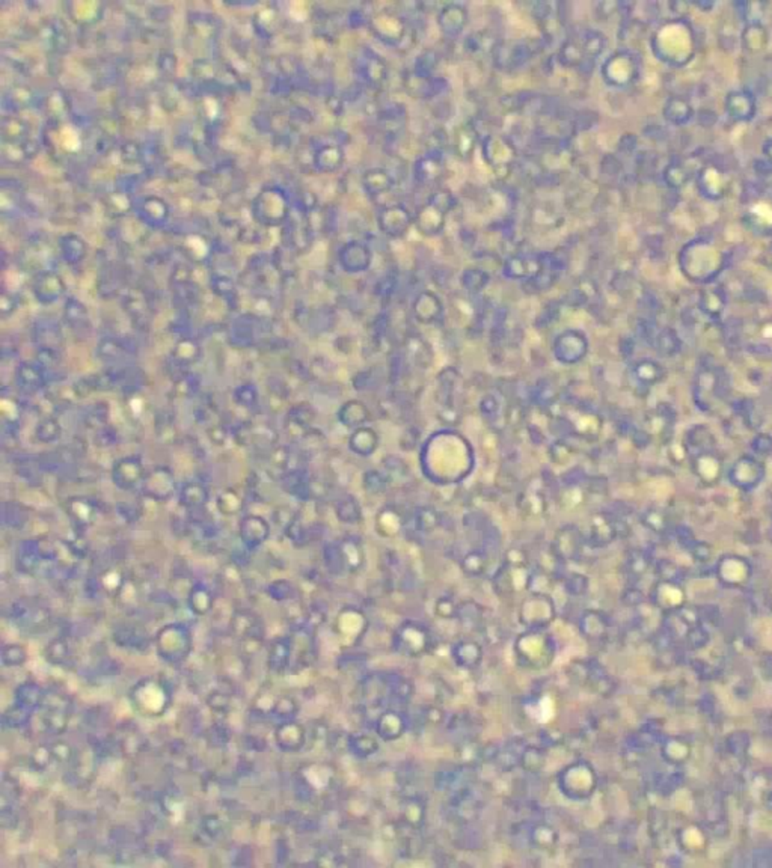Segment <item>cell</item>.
Here are the masks:
<instances>
[{
  "label": "cell",
  "mask_w": 772,
  "mask_h": 868,
  "mask_svg": "<svg viewBox=\"0 0 772 868\" xmlns=\"http://www.w3.org/2000/svg\"><path fill=\"white\" fill-rule=\"evenodd\" d=\"M421 463L435 484H455L469 475L473 454L467 439L453 432L435 433L426 442Z\"/></svg>",
  "instance_id": "6da1fadb"
},
{
  "label": "cell",
  "mask_w": 772,
  "mask_h": 868,
  "mask_svg": "<svg viewBox=\"0 0 772 868\" xmlns=\"http://www.w3.org/2000/svg\"><path fill=\"white\" fill-rule=\"evenodd\" d=\"M130 701L140 715L157 717L169 708L171 692L163 680L145 677L131 688Z\"/></svg>",
  "instance_id": "7a4b0ae2"
},
{
  "label": "cell",
  "mask_w": 772,
  "mask_h": 868,
  "mask_svg": "<svg viewBox=\"0 0 772 868\" xmlns=\"http://www.w3.org/2000/svg\"><path fill=\"white\" fill-rule=\"evenodd\" d=\"M156 648L163 661L169 663L183 662L192 650V635L189 629L177 622L166 624L156 635Z\"/></svg>",
  "instance_id": "3957f363"
},
{
  "label": "cell",
  "mask_w": 772,
  "mask_h": 868,
  "mask_svg": "<svg viewBox=\"0 0 772 868\" xmlns=\"http://www.w3.org/2000/svg\"><path fill=\"white\" fill-rule=\"evenodd\" d=\"M41 710L42 724L46 726L47 733L59 735L67 730L69 716H72L73 703L62 692L50 690L44 692Z\"/></svg>",
  "instance_id": "277c9868"
},
{
  "label": "cell",
  "mask_w": 772,
  "mask_h": 868,
  "mask_svg": "<svg viewBox=\"0 0 772 868\" xmlns=\"http://www.w3.org/2000/svg\"><path fill=\"white\" fill-rule=\"evenodd\" d=\"M451 196L448 192H439L430 201V204L419 208L417 214V225L421 232L433 235L439 232L445 222V214L451 208Z\"/></svg>",
  "instance_id": "5b68a950"
},
{
  "label": "cell",
  "mask_w": 772,
  "mask_h": 868,
  "mask_svg": "<svg viewBox=\"0 0 772 868\" xmlns=\"http://www.w3.org/2000/svg\"><path fill=\"white\" fill-rule=\"evenodd\" d=\"M589 350L587 337L579 330H566L557 337L552 352L558 362L572 365L582 361Z\"/></svg>",
  "instance_id": "8992f818"
},
{
  "label": "cell",
  "mask_w": 772,
  "mask_h": 868,
  "mask_svg": "<svg viewBox=\"0 0 772 868\" xmlns=\"http://www.w3.org/2000/svg\"><path fill=\"white\" fill-rule=\"evenodd\" d=\"M763 478H765V466L760 460L754 457H741L738 461L733 463L729 470V479L732 484L745 490V492L762 484Z\"/></svg>",
  "instance_id": "52a82bcc"
},
{
  "label": "cell",
  "mask_w": 772,
  "mask_h": 868,
  "mask_svg": "<svg viewBox=\"0 0 772 868\" xmlns=\"http://www.w3.org/2000/svg\"><path fill=\"white\" fill-rule=\"evenodd\" d=\"M142 488L144 493L154 501H168L177 490V484L169 469L157 468L145 473Z\"/></svg>",
  "instance_id": "ba28073f"
},
{
  "label": "cell",
  "mask_w": 772,
  "mask_h": 868,
  "mask_svg": "<svg viewBox=\"0 0 772 868\" xmlns=\"http://www.w3.org/2000/svg\"><path fill=\"white\" fill-rule=\"evenodd\" d=\"M546 270L545 258L537 255H514L504 264V273L512 279H534Z\"/></svg>",
  "instance_id": "9c48e42d"
},
{
  "label": "cell",
  "mask_w": 772,
  "mask_h": 868,
  "mask_svg": "<svg viewBox=\"0 0 772 868\" xmlns=\"http://www.w3.org/2000/svg\"><path fill=\"white\" fill-rule=\"evenodd\" d=\"M691 469L700 482L714 486L723 477V461L715 451H709L691 457Z\"/></svg>",
  "instance_id": "30bf717a"
},
{
  "label": "cell",
  "mask_w": 772,
  "mask_h": 868,
  "mask_svg": "<svg viewBox=\"0 0 772 868\" xmlns=\"http://www.w3.org/2000/svg\"><path fill=\"white\" fill-rule=\"evenodd\" d=\"M563 423L570 432L584 439H596L602 429V419L591 410H575L572 415L563 418Z\"/></svg>",
  "instance_id": "8fae6325"
},
{
  "label": "cell",
  "mask_w": 772,
  "mask_h": 868,
  "mask_svg": "<svg viewBox=\"0 0 772 868\" xmlns=\"http://www.w3.org/2000/svg\"><path fill=\"white\" fill-rule=\"evenodd\" d=\"M112 478L119 488L130 490L136 487L145 478L142 461L137 457H124L118 460L112 469Z\"/></svg>",
  "instance_id": "7c38bea8"
},
{
  "label": "cell",
  "mask_w": 772,
  "mask_h": 868,
  "mask_svg": "<svg viewBox=\"0 0 772 868\" xmlns=\"http://www.w3.org/2000/svg\"><path fill=\"white\" fill-rule=\"evenodd\" d=\"M306 740L305 729L297 724L294 719L292 721L279 722L275 730V742L276 747L284 752H297L303 748Z\"/></svg>",
  "instance_id": "4fadbf2b"
},
{
  "label": "cell",
  "mask_w": 772,
  "mask_h": 868,
  "mask_svg": "<svg viewBox=\"0 0 772 868\" xmlns=\"http://www.w3.org/2000/svg\"><path fill=\"white\" fill-rule=\"evenodd\" d=\"M11 620L24 629H38L47 622L49 612L37 603L17 602L11 606Z\"/></svg>",
  "instance_id": "5bb4252c"
},
{
  "label": "cell",
  "mask_w": 772,
  "mask_h": 868,
  "mask_svg": "<svg viewBox=\"0 0 772 868\" xmlns=\"http://www.w3.org/2000/svg\"><path fill=\"white\" fill-rule=\"evenodd\" d=\"M269 534L270 526L260 516H248L240 523V538L249 549L261 546L269 538Z\"/></svg>",
  "instance_id": "9a60e30c"
},
{
  "label": "cell",
  "mask_w": 772,
  "mask_h": 868,
  "mask_svg": "<svg viewBox=\"0 0 772 868\" xmlns=\"http://www.w3.org/2000/svg\"><path fill=\"white\" fill-rule=\"evenodd\" d=\"M231 629H233V633L239 639H243V641H246V643L261 641V636H262L261 622L255 615H253V613L248 611H239L234 613V617L231 620Z\"/></svg>",
  "instance_id": "2e32d148"
},
{
  "label": "cell",
  "mask_w": 772,
  "mask_h": 868,
  "mask_svg": "<svg viewBox=\"0 0 772 868\" xmlns=\"http://www.w3.org/2000/svg\"><path fill=\"white\" fill-rule=\"evenodd\" d=\"M414 314L419 323L432 324L442 314V303L433 293H421L414 303Z\"/></svg>",
  "instance_id": "e0dca14e"
},
{
  "label": "cell",
  "mask_w": 772,
  "mask_h": 868,
  "mask_svg": "<svg viewBox=\"0 0 772 868\" xmlns=\"http://www.w3.org/2000/svg\"><path fill=\"white\" fill-rule=\"evenodd\" d=\"M714 443H715L714 433L705 425L692 427L685 437V445H687L685 448H687V452L689 454V457H696V455L698 454L715 451L712 446Z\"/></svg>",
  "instance_id": "ac0fdd59"
},
{
  "label": "cell",
  "mask_w": 772,
  "mask_h": 868,
  "mask_svg": "<svg viewBox=\"0 0 772 868\" xmlns=\"http://www.w3.org/2000/svg\"><path fill=\"white\" fill-rule=\"evenodd\" d=\"M293 653V641L290 638H276L269 647L267 653V665L269 670L274 672H283L292 659Z\"/></svg>",
  "instance_id": "d6986e66"
},
{
  "label": "cell",
  "mask_w": 772,
  "mask_h": 868,
  "mask_svg": "<svg viewBox=\"0 0 772 868\" xmlns=\"http://www.w3.org/2000/svg\"><path fill=\"white\" fill-rule=\"evenodd\" d=\"M379 223L382 225V231L389 234V235H400L403 232H406L408 226L410 223V216L403 207H388L385 208L380 217H379Z\"/></svg>",
  "instance_id": "ffe728a7"
},
{
  "label": "cell",
  "mask_w": 772,
  "mask_h": 868,
  "mask_svg": "<svg viewBox=\"0 0 772 868\" xmlns=\"http://www.w3.org/2000/svg\"><path fill=\"white\" fill-rule=\"evenodd\" d=\"M349 446L356 455L368 457V455H371L377 450V446H379V436H377V433L370 427H365V425L359 427L355 429L353 434L350 436Z\"/></svg>",
  "instance_id": "44dd1931"
},
{
  "label": "cell",
  "mask_w": 772,
  "mask_h": 868,
  "mask_svg": "<svg viewBox=\"0 0 772 868\" xmlns=\"http://www.w3.org/2000/svg\"><path fill=\"white\" fill-rule=\"evenodd\" d=\"M113 641L122 648H128V650H135V652H142L148 647V635L139 627L121 626V627H117L115 632H113Z\"/></svg>",
  "instance_id": "7402d4cb"
},
{
  "label": "cell",
  "mask_w": 772,
  "mask_h": 868,
  "mask_svg": "<svg viewBox=\"0 0 772 868\" xmlns=\"http://www.w3.org/2000/svg\"><path fill=\"white\" fill-rule=\"evenodd\" d=\"M338 419H339V423L346 427L359 428V427H364L367 420L370 419V410H368V407L362 401L350 400V401H346L338 410Z\"/></svg>",
  "instance_id": "603a6c76"
},
{
  "label": "cell",
  "mask_w": 772,
  "mask_h": 868,
  "mask_svg": "<svg viewBox=\"0 0 772 868\" xmlns=\"http://www.w3.org/2000/svg\"><path fill=\"white\" fill-rule=\"evenodd\" d=\"M485 153L489 163L495 168H504L513 159V150L503 137H490L486 140Z\"/></svg>",
  "instance_id": "cb8c5ba5"
},
{
  "label": "cell",
  "mask_w": 772,
  "mask_h": 868,
  "mask_svg": "<svg viewBox=\"0 0 772 868\" xmlns=\"http://www.w3.org/2000/svg\"><path fill=\"white\" fill-rule=\"evenodd\" d=\"M459 380L460 375L453 368H446L437 375V393H439L444 407H454V395L458 391Z\"/></svg>",
  "instance_id": "d4e9b609"
},
{
  "label": "cell",
  "mask_w": 772,
  "mask_h": 868,
  "mask_svg": "<svg viewBox=\"0 0 772 868\" xmlns=\"http://www.w3.org/2000/svg\"><path fill=\"white\" fill-rule=\"evenodd\" d=\"M67 510H68L69 517H72V520L78 526V528H86V526H90L94 522L95 508L91 504L90 499H85V497L69 499Z\"/></svg>",
  "instance_id": "484cf974"
},
{
  "label": "cell",
  "mask_w": 772,
  "mask_h": 868,
  "mask_svg": "<svg viewBox=\"0 0 772 868\" xmlns=\"http://www.w3.org/2000/svg\"><path fill=\"white\" fill-rule=\"evenodd\" d=\"M42 699H44V692L37 683H33V681H26L15 690V703L24 708H28L32 713L37 708H41Z\"/></svg>",
  "instance_id": "4316f807"
},
{
  "label": "cell",
  "mask_w": 772,
  "mask_h": 868,
  "mask_svg": "<svg viewBox=\"0 0 772 868\" xmlns=\"http://www.w3.org/2000/svg\"><path fill=\"white\" fill-rule=\"evenodd\" d=\"M187 603L193 613H196V615H205V613H208L210 609L213 608V603H215L213 593L210 591L208 586H205L204 584H198L190 590Z\"/></svg>",
  "instance_id": "83f0119b"
},
{
  "label": "cell",
  "mask_w": 772,
  "mask_h": 868,
  "mask_svg": "<svg viewBox=\"0 0 772 868\" xmlns=\"http://www.w3.org/2000/svg\"><path fill=\"white\" fill-rule=\"evenodd\" d=\"M555 547L560 556L572 559L578 556L579 552V532L573 526H566L560 529L555 538Z\"/></svg>",
  "instance_id": "f1b7e54d"
},
{
  "label": "cell",
  "mask_w": 772,
  "mask_h": 868,
  "mask_svg": "<svg viewBox=\"0 0 772 868\" xmlns=\"http://www.w3.org/2000/svg\"><path fill=\"white\" fill-rule=\"evenodd\" d=\"M464 23H467V11H464L459 5L446 6L442 11V14L439 15L441 28L445 33H448V35L459 33L463 29Z\"/></svg>",
  "instance_id": "f546056e"
},
{
  "label": "cell",
  "mask_w": 772,
  "mask_h": 868,
  "mask_svg": "<svg viewBox=\"0 0 772 868\" xmlns=\"http://www.w3.org/2000/svg\"><path fill=\"white\" fill-rule=\"evenodd\" d=\"M632 373H634L635 380L644 386H652L657 382H661L664 377L662 366L660 364H656L655 361H648V359L637 362L632 368Z\"/></svg>",
  "instance_id": "4dcf8cb0"
},
{
  "label": "cell",
  "mask_w": 772,
  "mask_h": 868,
  "mask_svg": "<svg viewBox=\"0 0 772 868\" xmlns=\"http://www.w3.org/2000/svg\"><path fill=\"white\" fill-rule=\"evenodd\" d=\"M180 502L186 508H201L207 502V488L201 482H186L181 487Z\"/></svg>",
  "instance_id": "1f68e13d"
},
{
  "label": "cell",
  "mask_w": 772,
  "mask_h": 868,
  "mask_svg": "<svg viewBox=\"0 0 772 868\" xmlns=\"http://www.w3.org/2000/svg\"><path fill=\"white\" fill-rule=\"evenodd\" d=\"M17 382H19L22 389L28 392H35L41 389L44 383H46V375H44L42 371L38 370L37 366L23 365L20 366V370L17 371Z\"/></svg>",
  "instance_id": "d6a6232c"
},
{
  "label": "cell",
  "mask_w": 772,
  "mask_h": 868,
  "mask_svg": "<svg viewBox=\"0 0 772 868\" xmlns=\"http://www.w3.org/2000/svg\"><path fill=\"white\" fill-rule=\"evenodd\" d=\"M591 540L596 545H607L614 537V526L607 514H594L590 520Z\"/></svg>",
  "instance_id": "836d02e7"
},
{
  "label": "cell",
  "mask_w": 772,
  "mask_h": 868,
  "mask_svg": "<svg viewBox=\"0 0 772 868\" xmlns=\"http://www.w3.org/2000/svg\"><path fill=\"white\" fill-rule=\"evenodd\" d=\"M41 558H42V550L38 545V541H23V545L19 549V555H17V559H19V565L22 570H26V572L35 570L38 567Z\"/></svg>",
  "instance_id": "e575fe53"
},
{
  "label": "cell",
  "mask_w": 772,
  "mask_h": 868,
  "mask_svg": "<svg viewBox=\"0 0 772 868\" xmlns=\"http://www.w3.org/2000/svg\"><path fill=\"white\" fill-rule=\"evenodd\" d=\"M532 398H534V402H536L539 407H549V406H552L558 400V388H557V384L552 382L551 379L540 380L536 384V388H534Z\"/></svg>",
  "instance_id": "d590c367"
},
{
  "label": "cell",
  "mask_w": 772,
  "mask_h": 868,
  "mask_svg": "<svg viewBox=\"0 0 772 868\" xmlns=\"http://www.w3.org/2000/svg\"><path fill=\"white\" fill-rule=\"evenodd\" d=\"M335 513L341 522L355 523L361 520V507H359L356 499L350 495L339 499L335 505Z\"/></svg>",
  "instance_id": "8d00e7d4"
},
{
  "label": "cell",
  "mask_w": 772,
  "mask_h": 868,
  "mask_svg": "<svg viewBox=\"0 0 772 868\" xmlns=\"http://www.w3.org/2000/svg\"><path fill=\"white\" fill-rule=\"evenodd\" d=\"M73 659L72 647L62 638H58L51 641L47 647V661L58 666H67L69 661Z\"/></svg>",
  "instance_id": "74e56055"
},
{
  "label": "cell",
  "mask_w": 772,
  "mask_h": 868,
  "mask_svg": "<svg viewBox=\"0 0 772 868\" xmlns=\"http://www.w3.org/2000/svg\"><path fill=\"white\" fill-rule=\"evenodd\" d=\"M406 352H408V356L412 359V362H414L417 366L427 368L430 364H432V353H430V348L419 337H414L412 339H409Z\"/></svg>",
  "instance_id": "f35d334b"
},
{
  "label": "cell",
  "mask_w": 772,
  "mask_h": 868,
  "mask_svg": "<svg viewBox=\"0 0 772 868\" xmlns=\"http://www.w3.org/2000/svg\"><path fill=\"white\" fill-rule=\"evenodd\" d=\"M284 487L294 496L302 497V495L308 496L310 493V481L302 470H290L284 478Z\"/></svg>",
  "instance_id": "ab89813d"
},
{
  "label": "cell",
  "mask_w": 772,
  "mask_h": 868,
  "mask_svg": "<svg viewBox=\"0 0 772 868\" xmlns=\"http://www.w3.org/2000/svg\"><path fill=\"white\" fill-rule=\"evenodd\" d=\"M222 834H224V823L217 817V815L210 814L203 819V822H201L199 835L204 838L207 846H210V843H213V841L221 838Z\"/></svg>",
  "instance_id": "60d3db41"
},
{
  "label": "cell",
  "mask_w": 772,
  "mask_h": 868,
  "mask_svg": "<svg viewBox=\"0 0 772 868\" xmlns=\"http://www.w3.org/2000/svg\"><path fill=\"white\" fill-rule=\"evenodd\" d=\"M403 525L401 516L394 510V508H383V510L377 516V526H379V532L382 531L383 534H388V536H396V534L400 531Z\"/></svg>",
  "instance_id": "b9f144b4"
},
{
  "label": "cell",
  "mask_w": 772,
  "mask_h": 868,
  "mask_svg": "<svg viewBox=\"0 0 772 868\" xmlns=\"http://www.w3.org/2000/svg\"><path fill=\"white\" fill-rule=\"evenodd\" d=\"M389 478L386 475L385 472L377 470V469H371L364 473L362 478V484H364V490L367 493L370 495H379L383 493L386 487H388Z\"/></svg>",
  "instance_id": "7bdbcfd3"
},
{
  "label": "cell",
  "mask_w": 772,
  "mask_h": 868,
  "mask_svg": "<svg viewBox=\"0 0 772 868\" xmlns=\"http://www.w3.org/2000/svg\"><path fill=\"white\" fill-rule=\"evenodd\" d=\"M31 716H32V712H29L28 708H24L15 703L12 707L6 710L2 719H3V725L8 726V729H22V726L29 724Z\"/></svg>",
  "instance_id": "ee69618b"
},
{
  "label": "cell",
  "mask_w": 772,
  "mask_h": 868,
  "mask_svg": "<svg viewBox=\"0 0 772 868\" xmlns=\"http://www.w3.org/2000/svg\"><path fill=\"white\" fill-rule=\"evenodd\" d=\"M219 511L225 516H234L242 510V497L234 490H225L216 499Z\"/></svg>",
  "instance_id": "f6af8a7d"
},
{
  "label": "cell",
  "mask_w": 772,
  "mask_h": 868,
  "mask_svg": "<svg viewBox=\"0 0 772 868\" xmlns=\"http://www.w3.org/2000/svg\"><path fill=\"white\" fill-rule=\"evenodd\" d=\"M439 522V514L432 507H419L415 513V523L421 532L433 531Z\"/></svg>",
  "instance_id": "bcb514c9"
},
{
  "label": "cell",
  "mask_w": 772,
  "mask_h": 868,
  "mask_svg": "<svg viewBox=\"0 0 772 868\" xmlns=\"http://www.w3.org/2000/svg\"><path fill=\"white\" fill-rule=\"evenodd\" d=\"M296 715H297V704L293 698H290V697L276 698L274 710H271V716L278 719L279 722H284V721H292Z\"/></svg>",
  "instance_id": "7dc6e473"
},
{
  "label": "cell",
  "mask_w": 772,
  "mask_h": 868,
  "mask_svg": "<svg viewBox=\"0 0 772 868\" xmlns=\"http://www.w3.org/2000/svg\"><path fill=\"white\" fill-rule=\"evenodd\" d=\"M99 585L104 593L121 594L122 588L126 586V582L122 581V575L118 572V570L112 568V570H108V572H104L99 577Z\"/></svg>",
  "instance_id": "c3c4849f"
},
{
  "label": "cell",
  "mask_w": 772,
  "mask_h": 868,
  "mask_svg": "<svg viewBox=\"0 0 772 868\" xmlns=\"http://www.w3.org/2000/svg\"><path fill=\"white\" fill-rule=\"evenodd\" d=\"M522 507L525 508L528 513L532 514H540L546 507V501L545 496H543V492L540 488H528L526 492L522 495Z\"/></svg>",
  "instance_id": "681fc988"
},
{
  "label": "cell",
  "mask_w": 772,
  "mask_h": 868,
  "mask_svg": "<svg viewBox=\"0 0 772 868\" xmlns=\"http://www.w3.org/2000/svg\"><path fill=\"white\" fill-rule=\"evenodd\" d=\"M2 517H3V525L11 526V528H20V526L28 520V514H26L22 505H17V504H5Z\"/></svg>",
  "instance_id": "f907efd6"
},
{
  "label": "cell",
  "mask_w": 772,
  "mask_h": 868,
  "mask_svg": "<svg viewBox=\"0 0 772 868\" xmlns=\"http://www.w3.org/2000/svg\"><path fill=\"white\" fill-rule=\"evenodd\" d=\"M26 650L19 644H6L2 648L3 666H22L26 662Z\"/></svg>",
  "instance_id": "816d5d0a"
},
{
  "label": "cell",
  "mask_w": 772,
  "mask_h": 868,
  "mask_svg": "<svg viewBox=\"0 0 772 868\" xmlns=\"http://www.w3.org/2000/svg\"><path fill=\"white\" fill-rule=\"evenodd\" d=\"M60 432H62V429H60L56 420L46 419L37 427V429H35V434H37L38 441L44 443H51L59 439Z\"/></svg>",
  "instance_id": "f5cc1de1"
},
{
  "label": "cell",
  "mask_w": 772,
  "mask_h": 868,
  "mask_svg": "<svg viewBox=\"0 0 772 868\" xmlns=\"http://www.w3.org/2000/svg\"><path fill=\"white\" fill-rule=\"evenodd\" d=\"M480 414L485 416L489 423H495V420L501 416V405H499L498 398L492 395V393L482 397V400L480 401Z\"/></svg>",
  "instance_id": "db71d44e"
},
{
  "label": "cell",
  "mask_w": 772,
  "mask_h": 868,
  "mask_svg": "<svg viewBox=\"0 0 772 868\" xmlns=\"http://www.w3.org/2000/svg\"><path fill=\"white\" fill-rule=\"evenodd\" d=\"M487 275L485 271H481L478 269H469L463 273L462 278V284L463 287H467L469 291H480V289L487 284Z\"/></svg>",
  "instance_id": "11a10c76"
},
{
  "label": "cell",
  "mask_w": 772,
  "mask_h": 868,
  "mask_svg": "<svg viewBox=\"0 0 772 868\" xmlns=\"http://www.w3.org/2000/svg\"><path fill=\"white\" fill-rule=\"evenodd\" d=\"M341 550H343L346 567L358 568L362 564V559H364L362 550L355 541H344L343 545H341Z\"/></svg>",
  "instance_id": "9f6ffc18"
},
{
  "label": "cell",
  "mask_w": 772,
  "mask_h": 868,
  "mask_svg": "<svg viewBox=\"0 0 772 868\" xmlns=\"http://www.w3.org/2000/svg\"><path fill=\"white\" fill-rule=\"evenodd\" d=\"M288 418H290V423H292L293 425L299 427V428H306L312 423L314 411H312V409L310 406L299 405V406H296V407L292 409Z\"/></svg>",
  "instance_id": "6f0895ef"
},
{
  "label": "cell",
  "mask_w": 772,
  "mask_h": 868,
  "mask_svg": "<svg viewBox=\"0 0 772 868\" xmlns=\"http://www.w3.org/2000/svg\"><path fill=\"white\" fill-rule=\"evenodd\" d=\"M324 563L328 564V567L332 570V572H339L341 568H344L346 563H344V556H343L341 546L330 545L324 549Z\"/></svg>",
  "instance_id": "680465c9"
},
{
  "label": "cell",
  "mask_w": 772,
  "mask_h": 868,
  "mask_svg": "<svg viewBox=\"0 0 772 868\" xmlns=\"http://www.w3.org/2000/svg\"><path fill=\"white\" fill-rule=\"evenodd\" d=\"M51 761H56L51 747H40L35 749L31 756L32 766L38 770L47 769L51 765Z\"/></svg>",
  "instance_id": "91938a15"
},
{
  "label": "cell",
  "mask_w": 772,
  "mask_h": 868,
  "mask_svg": "<svg viewBox=\"0 0 772 868\" xmlns=\"http://www.w3.org/2000/svg\"><path fill=\"white\" fill-rule=\"evenodd\" d=\"M234 398L243 407H252L258 400V392L252 384H242L234 392Z\"/></svg>",
  "instance_id": "94428289"
},
{
  "label": "cell",
  "mask_w": 772,
  "mask_h": 868,
  "mask_svg": "<svg viewBox=\"0 0 772 868\" xmlns=\"http://www.w3.org/2000/svg\"><path fill=\"white\" fill-rule=\"evenodd\" d=\"M267 594L275 602H285L288 599H292L293 586H292V584H288L285 581H276V582L269 585Z\"/></svg>",
  "instance_id": "6125c7cd"
},
{
  "label": "cell",
  "mask_w": 772,
  "mask_h": 868,
  "mask_svg": "<svg viewBox=\"0 0 772 868\" xmlns=\"http://www.w3.org/2000/svg\"><path fill=\"white\" fill-rule=\"evenodd\" d=\"M486 558L480 552H472L463 561V570H467L469 575H480L485 570Z\"/></svg>",
  "instance_id": "be15d7a7"
},
{
  "label": "cell",
  "mask_w": 772,
  "mask_h": 868,
  "mask_svg": "<svg viewBox=\"0 0 772 868\" xmlns=\"http://www.w3.org/2000/svg\"><path fill=\"white\" fill-rule=\"evenodd\" d=\"M549 454H551L552 461L557 463V464H564L566 461L570 460V455H572V448H570V446L566 445L564 442L558 441V442H555L554 445L551 446Z\"/></svg>",
  "instance_id": "e7e4bbea"
},
{
  "label": "cell",
  "mask_w": 772,
  "mask_h": 868,
  "mask_svg": "<svg viewBox=\"0 0 772 868\" xmlns=\"http://www.w3.org/2000/svg\"><path fill=\"white\" fill-rule=\"evenodd\" d=\"M208 704L213 710H219V712H225L228 704H230V701H228V698L225 695H222L221 692H215L213 695L208 697Z\"/></svg>",
  "instance_id": "03108f58"
}]
</instances>
